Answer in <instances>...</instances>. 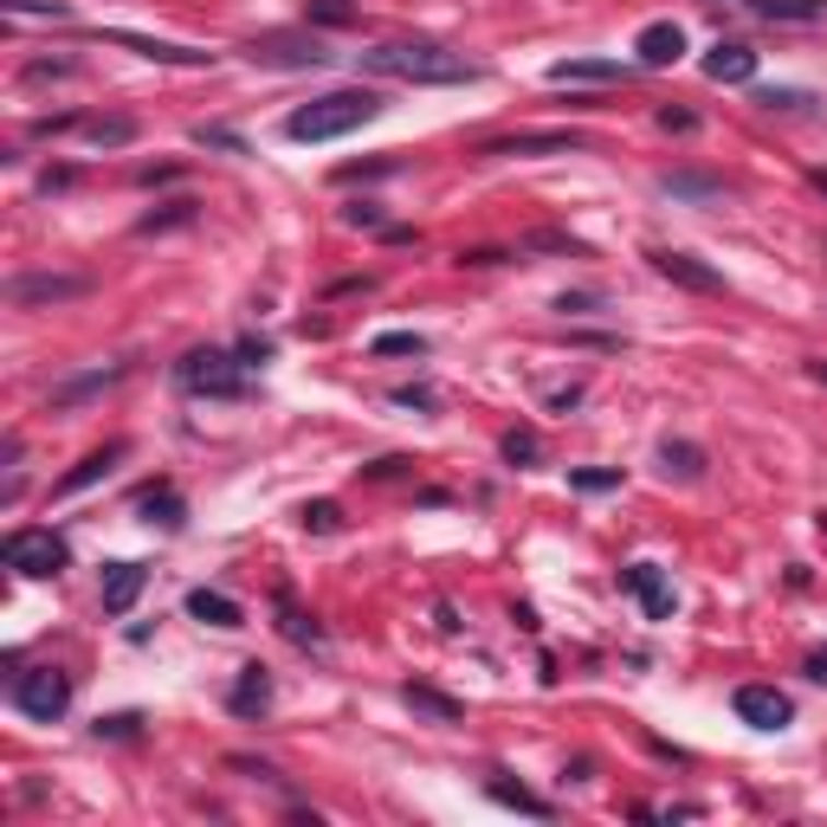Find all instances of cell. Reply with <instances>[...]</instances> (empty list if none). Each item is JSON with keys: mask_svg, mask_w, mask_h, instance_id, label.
Instances as JSON below:
<instances>
[{"mask_svg": "<svg viewBox=\"0 0 827 827\" xmlns=\"http://www.w3.org/2000/svg\"><path fill=\"white\" fill-rule=\"evenodd\" d=\"M362 66L375 78H401V84H473L479 66L466 53H446L433 39H395V46H375L362 53Z\"/></svg>", "mask_w": 827, "mask_h": 827, "instance_id": "6da1fadb", "label": "cell"}, {"mask_svg": "<svg viewBox=\"0 0 827 827\" xmlns=\"http://www.w3.org/2000/svg\"><path fill=\"white\" fill-rule=\"evenodd\" d=\"M375 117H382V97L356 84V91H330V97H317V104L291 110L284 137H291V142H330V137H349V130L375 124Z\"/></svg>", "mask_w": 827, "mask_h": 827, "instance_id": "7a4b0ae2", "label": "cell"}, {"mask_svg": "<svg viewBox=\"0 0 827 827\" xmlns=\"http://www.w3.org/2000/svg\"><path fill=\"white\" fill-rule=\"evenodd\" d=\"M175 382L188 395H207V401H233V395H246V362L226 356V349H188L175 362Z\"/></svg>", "mask_w": 827, "mask_h": 827, "instance_id": "3957f363", "label": "cell"}, {"mask_svg": "<svg viewBox=\"0 0 827 827\" xmlns=\"http://www.w3.org/2000/svg\"><path fill=\"white\" fill-rule=\"evenodd\" d=\"M13 711H26L33 724H59L71 711V673H59V666L13 673Z\"/></svg>", "mask_w": 827, "mask_h": 827, "instance_id": "277c9868", "label": "cell"}, {"mask_svg": "<svg viewBox=\"0 0 827 827\" xmlns=\"http://www.w3.org/2000/svg\"><path fill=\"white\" fill-rule=\"evenodd\" d=\"M0 556H7V569H20V575H59L71 562L66 537H53V531H13V537L0 544Z\"/></svg>", "mask_w": 827, "mask_h": 827, "instance_id": "5b68a950", "label": "cell"}, {"mask_svg": "<svg viewBox=\"0 0 827 827\" xmlns=\"http://www.w3.org/2000/svg\"><path fill=\"white\" fill-rule=\"evenodd\" d=\"M246 53H253L259 66H284V71L330 66V53H324V39H317V33H311V39H304V33H266V39H253Z\"/></svg>", "mask_w": 827, "mask_h": 827, "instance_id": "8992f818", "label": "cell"}, {"mask_svg": "<svg viewBox=\"0 0 827 827\" xmlns=\"http://www.w3.org/2000/svg\"><path fill=\"white\" fill-rule=\"evenodd\" d=\"M91 291V278L78 272H20L7 284V298L20 304V311H33V304H71V298H84Z\"/></svg>", "mask_w": 827, "mask_h": 827, "instance_id": "52a82bcc", "label": "cell"}, {"mask_svg": "<svg viewBox=\"0 0 827 827\" xmlns=\"http://www.w3.org/2000/svg\"><path fill=\"white\" fill-rule=\"evenodd\" d=\"M620 589L647 608V620H673V608H679V595H673V582H666L660 562H633V569H620Z\"/></svg>", "mask_w": 827, "mask_h": 827, "instance_id": "ba28073f", "label": "cell"}, {"mask_svg": "<svg viewBox=\"0 0 827 827\" xmlns=\"http://www.w3.org/2000/svg\"><path fill=\"white\" fill-rule=\"evenodd\" d=\"M97 39H110V46H130V53L155 59V66H188V71L213 66V53H201V46H168V39H149V33H124V26H110V33H97Z\"/></svg>", "mask_w": 827, "mask_h": 827, "instance_id": "9c48e42d", "label": "cell"}, {"mask_svg": "<svg viewBox=\"0 0 827 827\" xmlns=\"http://www.w3.org/2000/svg\"><path fill=\"white\" fill-rule=\"evenodd\" d=\"M731 704H737V718H744L750 731H782V724L795 718V704H789L776 686H737Z\"/></svg>", "mask_w": 827, "mask_h": 827, "instance_id": "30bf717a", "label": "cell"}, {"mask_svg": "<svg viewBox=\"0 0 827 827\" xmlns=\"http://www.w3.org/2000/svg\"><path fill=\"white\" fill-rule=\"evenodd\" d=\"M569 149H582L575 130H524V137H491L479 142V155H569Z\"/></svg>", "mask_w": 827, "mask_h": 827, "instance_id": "8fae6325", "label": "cell"}, {"mask_svg": "<svg viewBox=\"0 0 827 827\" xmlns=\"http://www.w3.org/2000/svg\"><path fill=\"white\" fill-rule=\"evenodd\" d=\"M647 259H653V272H660V278H673V284H686V291H724L718 266H704V259H691V253L660 246V253H647Z\"/></svg>", "mask_w": 827, "mask_h": 827, "instance_id": "7c38bea8", "label": "cell"}, {"mask_svg": "<svg viewBox=\"0 0 827 827\" xmlns=\"http://www.w3.org/2000/svg\"><path fill=\"white\" fill-rule=\"evenodd\" d=\"M633 53H640V66H679V53H686V26H673V20H647L640 26V39H633Z\"/></svg>", "mask_w": 827, "mask_h": 827, "instance_id": "4fadbf2b", "label": "cell"}, {"mask_svg": "<svg viewBox=\"0 0 827 827\" xmlns=\"http://www.w3.org/2000/svg\"><path fill=\"white\" fill-rule=\"evenodd\" d=\"M142 582H149V569L142 562H110L104 569V589H97V602H104V615H130L142 595Z\"/></svg>", "mask_w": 827, "mask_h": 827, "instance_id": "5bb4252c", "label": "cell"}, {"mask_svg": "<svg viewBox=\"0 0 827 827\" xmlns=\"http://www.w3.org/2000/svg\"><path fill=\"white\" fill-rule=\"evenodd\" d=\"M226 704H233V718H266V711H272V673H266L259 660L240 666V686H233Z\"/></svg>", "mask_w": 827, "mask_h": 827, "instance_id": "9a60e30c", "label": "cell"}, {"mask_svg": "<svg viewBox=\"0 0 827 827\" xmlns=\"http://www.w3.org/2000/svg\"><path fill=\"white\" fill-rule=\"evenodd\" d=\"M704 78L711 84H750L757 78V53L750 46H711L704 53Z\"/></svg>", "mask_w": 827, "mask_h": 827, "instance_id": "2e32d148", "label": "cell"}, {"mask_svg": "<svg viewBox=\"0 0 827 827\" xmlns=\"http://www.w3.org/2000/svg\"><path fill=\"white\" fill-rule=\"evenodd\" d=\"M627 66L620 59H556L550 66V84H620Z\"/></svg>", "mask_w": 827, "mask_h": 827, "instance_id": "e0dca14e", "label": "cell"}, {"mask_svg": "<svg viewBox=\"0 0 827 827\" xmlns=\"http://www.w3.org/2000/svg\"><path fill=\"white\" fill-rule=\"evenodd\" d=\"M117 459H124V440H110V446H97V453H84V459L71 466L66 479L53 485V491H59V498H71V491H84V485H97V479H104V473H110V466H117Z\"/></svg>", "mask_w": 827, "mask_h": 827, "instance_id": "ac0fdd59", "label": "cell"}, {"mask_svg": "<svg viewBox=\"0 0 827 827\" xmlns=\"http://www.w3.org/2000/svg\"><path fill=\"white\" fill-rule=\"evenodd\" d=\"M188 615L201 620V627H246V608L233 595H220V589H195L188 595Z\"/></svg>", "mask_w": 827, "mask_h": 827, "instance_id": "d6986e66", "label": "cell"}, {"mask_svg": "<svg viewBox=\"0 0 827 827\" xmlns=\"http://www.w3.org/2000/svg\"><path fill=\"white\" fill-rule=\"evenodd\" d=\"M117 375H124V362H110V369H91V375H71V382H59V388H53V408H78V401L104 395Z\"/></svg>", "mask_w": 827, "mask_h": 827, "instance_id": "ffe728a7", "label": "cell"}, {"mask_svg": "<svg viewBox=\"0 0 827 827\" xmlns=\"http://www.w3.org/2000/svg\"><path fill=\"white\" fill-rule=\"evenodd\" d=\"M401 698H408L420 718H433V724H459V718H466V704H459V698H446V691H433V686H408Z\"/></svg>", "mask_w": 827, "mask_h": 827, "instance_id": "44dd1931", "label": "cell"}, {"mask_svg": "<svg viewBox=\"0 0 827 827\" xmlns=\"http://www.w3.org/2000/svg\"><path fill=\"white\" fill-rule=\"evenodd\" d=\"M660 473H666V479H704V453H698V446H691V440H666V446H660Z\"/></svg>", "mask_w": 827, "mask_h": 827, "instance_id": "7402d4cb", "label": "cell"}, {"mask_svg": "<svg viewBox=\"0 0 827 827\" xmlns=\"http://www.w3.org/2000/svg\"><path fill=\"white\" fill-rule=\"evenodd\" d=\"M84 142L91 149H124V142H137V117H84Z\"/></svg>", "mask_w": 827, "mask_h": 827, "instance_id": "603a6c76", "label": "cell"}, {"mask_svg": "<svg viewBox=\"0 0 827 827\" xmlns=\"http://www.w3.org/2000/svg\"><path fill=\"white\" fill-rule=\"evenodd\" d=\"M278 633H284L291 647H324V627H317L311 615H298L291 595H278Z\"/></svg>", "mask_w": 827, "mask_h": 827, "instance_id": "cb8c5ba5", "label": "cell"}, {"mask_svg": "<svg viewBox=\"0 0 827 827\" xmlns=\"http://www.w3.org/2000/svg\"><path fill=\"white\" fill-rule=\"evenodd\" d=\"M485 789H491V802H504V808H517V815H537V822L550 815V802H544V795H531L524 782H504V776H491Z\"/></svg>", "mask_w": 827, "mask_h": 827, "instance_id": "d4e9b609", "label": "cell"}, {"mask_svg": "<svg viewBox=\"0 0 827 827\" xmlns=\"http://www.w3.org/2000/svg\"><path fill=\"white\" fill-rule=\"evenodd\" d=\"M660 188L679 195V201H718V195H724L718 175H686V168H679V175H660Z\"/></svg>", "mask_w": 827, "mask_h": 827, "instance_id": "484cf974", "label": "cell"}, {"mask_svg": "<svg viewBox=\"0 0 827 827\" xmlns=\"http://www.w3.org/2000/svg\"><path fill=\"white\" fill-rule=\"evenodd\" d=\"M757 20H822L827 0H750Z\"/></svg>", "mask_w": 827, "mask_h": 827, "instance_id": "4316f807", "label": "cell"}, {"mask_svg": "<svg viewBox=\"0 0 827 827\" xmlns=\"http://www.w3.org/2000/svg\"><path fill=\"white\" fill-rule=\"evenodd\" d=\"M142 511H149V524H162V531H182V524H188V504H182L175 491H142Z\"/></svg>", "mask_w": 827, "mask_h": 827, "instance_id": "83f0119b", "label": "cell"}, {"mask_svg": "<svg viewBox=\"0 0 827 827\" xmlns=\"http://www.w3.org/2000/svg\"><path fill=\"white\" fill-rule=\"evenodd\" d=\"M195 207H201V201H188V195H182V201H162L155 213H142V220H137V233H168V226H188V220H195Z\"/></svg>", "mask_w": 827, "mask_h": 827, "instance_id": "f1b7e54d", "label": "cell"}, {"mask_svg": "<svg viewBox=\"0 0 827 827\" xmlns=\"http://www.w3.org/2000/svg\"><path fill=\"white\" fill-rule=\"evenodd\" d=\"M537 453H544V440H537V427H511V433H504V459H511V466H531Z\"/></svg>", "mask_w": 827, "mask_h": 827, "instance_id": "f546056e", "label": "cell"}, {"mask_svg": "<svg viewBox=\"0 0 827 827\" xmlns=\"http://www.w3.org/2000/svg\"><path fill=\"white\" fill-rule=\"evenodd\" d=\"M757 104H762V110H815V91H795V84H769Z\"/></svg>", "mask_w": 827, "mask_h": 827, "instance_id": "4dcf8cb0", "label": "cell"}, {"mask_svg": "<svg viewBox=\"0 0 827 827\" xmlns=\"http://www.w3.org/2000/svg\"><path fill=\"white\" fill-rule=\"evenodd\" d=\"M298 517H304V531H317V537H330V531H343V511H337L330 498H317V504H304Z\"/></svg>", "mask_w": 827, "mask_h": 827, "instance_id": "1f68e13d", "label": "cell"}, {"mask_svg": "<svg viewBox=\"0 0 827 827\" xmlns=\"http://www.w3.org/2000/svg\"><path fill=\"white\" fill-rule=\"evenodd\" d=\"M375 356H427V337L420 330H388V337H375Z\"/></svg>", "mask_w": 827, "mask_h": 827, "instance_id": "d6a6232c", "label": "cell"}, {"mask_svg": "<svg viewBox=\"0 0 827 827\" xmlns=\"http://www.w3.org/2000/svg\"><path fill=\"white\" fill-rule=\"evenodd\" d=\"M195 142L201 149H226V155H246V137L240 130H220V124H195Z\"/></svg>", "mask_w": 827, "mask_h": 827, "instance_id": "836d02e7", "label": "cell"}, {"mask_svg": "<svg viewBox=\"0 0 827 827\" xmlns=\"http://www.w3.org/2000/svg\"><path fill=\"white\" fill-rule=\"evenodd\" d=\"M97 737H142V711H110V718H97Z\"/></svg>", "mask_w": 827, "mask_h": 827, "instance_id": "e575fe53", "label": "cell"}, {"mask_svg": "<svg viewBox=\"0 0 827 827\" xmlns=\"http://www.w3.org/2000/svg\"><path fill=\"white\" fill-rule=\"evenodd\" d=\"M311 20L317 26H356V7L349 0H311Z\"/></svg>", "mask_w": 827, "mask_h": 827, "instance_id": "d590c367", "label": "cell"}, {"mask_svg": "<svg viewBox=\"0 0 827 827\" xmlns=\"http://www.w3.org/2000/svg\"><path fill=\"white\" fill-rule=\"evenodd\" d=\"M388 401H395V408H414V414H433V408H440V395H433V388H395Z\"/></svg>", "mask_w": 827, "mask_h": 827, "instance_id": "8d00e7d4", "label": "cell"}, {"mask_svg": "<svg viewBox=\"0 0 827 827\" xmlns=\"http://www.w3.org/2000/svg\"><path fill=\"white\" fill-rule=\"evenodd\" d=\"M524 246H531V253H569V259L582 253V246H575V240H562V233H531Z\"/></svg>", "mask_w": 827, "mask_h": 827, "instance_id": "74e56055", "label": "cell"}, {"mask_svg": "<svg viewBox=\"0 0 827 827\" xmlns=\"http://www.w3.org/2000/svg\"><path fill=\"white\" fill-rule=\"evenodd\" d=\"M71 59H33V66H26V84H39V78H71Z\"/></svg>", "mask_w": 827, "mask_h": 827, "instance_id": "f35d334b", "label": "cell"}, {"mask_svg": "<svg viewBox=\"0 0 827 827\" xmlns=\"http://www.w3.org/2000/svg\"><path fill=\"white\" fill-rule=\"evenodd\" d=\"M401 162H349V168H337V182H362V175H395Z\"/></svg>", "mask_w": 827, "mask_h": 827, "instance_id": "ab89813d", "label": "cell"}, {"mask_svg": "<svg viewBox=\"0 0 827 827\" xmlns=\"http://www.w3.org/2000/svg\"><path fill=\"white\" fill-rule=\"evenodd\" d=\"M620 473H602V466H589V473H575V491H615Z\"/></svg>", "mask_w": 827, "mask_h": 827, "instance_id": "60d3db41", "label": "cell"}, {"mask_svg": "<svg viewBox=\"0 0 827 827\" xmlns=\"http://www.w3.org/2000/svg\"><path fill=\"white\" fill-rule=\"evenodd\" d=\"M595 304H602L595 291H562V298H556V311H562V317H575V311H595Z\"/></svg>", "mask_w": 827, "mask_h": 827, "instance_id": "b9f144b4", "label": "cell"}, {"mask_svg": "<svg viewBox=\"0 0 827 827\" xmlns=\"http://www.w3.org/2000/svg\"><path fill=\"white\" fill-rule=\"evenodd\" d=\"M233 356H240V362H246V369H259V362H266V356H272V343H266V337H246V343L233 349Z\"/></svg>", "mask_w": 827, "mask_h": 827, "instance_id": "7bdbcfd3", "label": "cell"}, {"mask_svg": "<svg viewBox=\"0 0 827 827\" xmlns=\"http://www.w3.org/2000/svg\"><path fill=\"white\" fill-rule=\"evenodd\" d=\"M343 220H349V226H382V207L356 201V207H343Z\"/></svg>", "mask_w": 827, "mask_h": 827, "instance_id": "ee69618b", "label": "cell"}, {"mask_svg": "<svg viewBox=\"0 0 827 827\" xmlns=\"http://www.w3.org/2000/svg\"><path fill=\"white\" fill-rule=\"evenodd\" d=\"M660 130H698V117H691V110H673V104H666V110H660Z\"/></svg>", "mask_w": 827, "mask_h": 827, "instance_id": "f6af8a7d", "label": "cell"}, {"mask_svg": "<svg viewBox=\"0 0 827 827\" xmlns=\"http://www.w3.org/2000/svg\"><path fill=\"white\" fill-rule=\"evenodd\" d=\"M808 679H822V686H827V653H815V660H808Z\"/></svg>", "mask_w": 827, "mask_h": 827, "instance_id": "bcb514c9", "label": "cell"}, {"mask_svg": "<svg viewBox=\"0 0 827 827\" xmlns=\"http://www.w3.org/2000/svg\"><path fill=\"white\" fill-rule=\"evenodd\" d=\"M808 375H815V382H827V362H808Z\"/></svg>", "mask_w": 827, "mask_h": 827, "instance_id": "7dc6e473", "label": "cell"}, {"mask_svg": "<svg viewBox=\"0 0 827 827\" xmlns=\"http://www.w3.org/2000/svg\"><path fill=\"white\" fill-rule=\"evenodd\" d=\"M815 188H822V195H827V168H815Z\"/></svg>", "mask_w": 827, "mask_h": 827, "instance_id": "c3c4849f", "label": "cell"}]
</instances>
